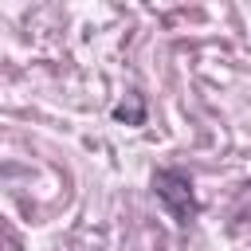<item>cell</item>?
<instances>
[{
	"label": "cell",
	"mask_w": 251,
	"mask_h": 251,
	"mask_svg": "<svg viewBox=\"0 0 251 251\" xmlns=\"http://www.w3.org/2000/svg\"><path fill=\"white\" fill-rule=\"evenodd\" d=\"M153 192L157 200L165 204V212L176 220V224H188L200 204H196V192H192V176L184 169H157L153 173Z\"/></svg>",
	"instance_id": "1"
},
{
	"label": "cell",
	"mask_w": 251,
	"mask_h": 251,
	"mask_svg": "<svg viewBox=\"0 0 251 251\" xmlns=\"http://www.w3.org/2000/svg\"><path fill=\"white\" fill-rule=\"evenodd\" d=\"M114 118H118V122H129V126H141V122H145V106H141V98L133 94L129 106H126V102L114 106Z\"/></svg>",
	"instance_id": "2"
}]
</instances>
